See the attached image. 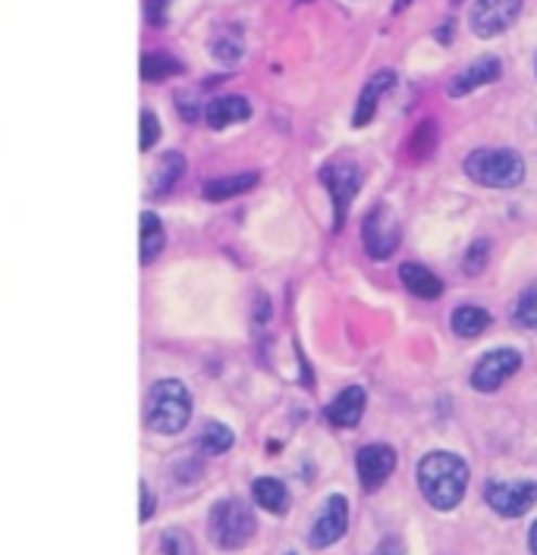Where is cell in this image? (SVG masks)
<instances>
[{"label": "cell", "instance_id": "1", "mask_svg": "<svg viewBox=\"0 0 537 555\" xmlns=\"http://www.w3.org/2000/svg\"><path fill=\"white\" fill-rule=\"evenodd\" d=\"M418 487L437 512H452L469 490V465L452 452H427L418 465Z\"/></svg>", "mask_w": 537, "mask_h": 555}, {"label": "cell", "instance_id": "2", "mask_svg": "<svg viewBox=\"0 0 537 555\" xmlns=\"http://www.w3.org/2000/svg\"><path fill=\"white\" fill-rule=\"evenodd\" d=\"M192 417V396L189 389L174 377H164L151 386L149 405H145V421L154 434L161 437H174L179 434Z\"/></svg>", "mask_w": 537, "mask_h": 555}, {"label": "cell", "instance_id": "3", "mask_svg": "<svg viewBox=\"0 0 537 555\" xmlns=\"http://www.w3.org/2000/svg\"><path fill=\"white\" fill-rule=\"evenodd\" d=\"M210 543L223 553H236L255 537V515L242 499H220L208 515Z\"/></svg>", "mask_w": 537, "mask_h": 555}, {"label": "cell", "instance_id": "4", "mask_svg": "<svg viewBox=\"0 0 537 555\" xmlns=\"http://www.w3.org/2000/svg\"><path fill=\"white\" fill-rule=\"evenodd\" d=\"M465 173L477 185L515 189L525 179V160L512 147H477L465 157Z\"/></svg>", "mask_w": 537, "mask_h": 555}, {"label": "cell", "instance_id": "5", "mask_svg": "<svg viewBox=\"0 0 537 555\" xmlns=\"http://www.w3.org/2000/svg\"><path fill=\"white\" fill-rule=\"evenodd\" d=\"M321 179H324L330 198H333V227L343 230L349 205H353V198L361 189V170H358L356 164H349V160H333V164H328L321 170Z\"/></svg>", "mask_w": 537, "mask_h": 555}, {"label": "cell", "instance_id": "6", "mask_svg": "<svg viewBox=\"0 0 537 555\" xmlns=\"http://www.w3.org/2000/svg\"><path fill=\"white\" fill-rule=\"evenodd\" d=\"M484 499L497 515L519 518L537 502V483L535 480H487Z\"/></svg>", "mask_w": 537, "mask_h": 555}, {"label": "cell", "instance_id": "7", "mask_svg": "<svg viewBox=\"0 0 537 555\" xmlns=\"http://www.w3.org/2000/svg\"><path fill=\"white\" fill-rule=\"evenodd\" d=\"M361 242H365V251L374 258V261H387L389 255L399 248V223L393 220L387 207L378 205L361 223Z\"/></svg>", "mask_w": 537, "mask_h": 555}, {"label": "cell", "instance_id": "8", "mask_svg": "<svg viewBox=\"0 0 537 555\" xmlns=\"http://www.w3.org/2000/svg\"><path fill=\"white\" fill-rule=\"evenodd\" d=\"M519 13H522V0H475L469 26L477 38H494L503 35L519 20Z\"/></svg>", "mask_w": 537, "mask_h": 555}, {"label": "cell", "instance_id": "9", "mask_svg": "<svg viewBox=\"0 0 537 555\" xmlns=\"http://www.w3.org/2000/svg\"><path fill=\"white\" fill-rule=\"evenodd\" d=\"M519 367H522V354L515 349L490 351V354H484L475 364V371H472V386H475L477 392H494V389H500L512 374H519Z\"/></svg>", "mask_w": 537, "mask_h": 555}, {"label": "cell", "instance_id": "10", "mask_svg": "<svg viewBox=\"0 0 537 555\" xmlns=\"http://www.w3.org/2000/svg\"><path fill=\"white\" fill-rule=\"evenodd\" d=\"M346 527H349V502L343 496H330L324 502V508H321V515L311 525L308 543L315 550H328V546H333L346 533Z\"/></svg>", "mask_w": 537, "mask_h": 555}, {"label": "cell", "instance_id": "11", "mask_svg": "<svg viewBox=\"0 0 537 555\" xmlns=\"http://www.w3.org/2000/svg\"><path fill=\"white\" fill-rule=\"evenodd\" d=\"M356 468L361 487H365V490H378V487L387 483L389 474L396 470V452H393L389 446H381V442L365 446V449L358 452Z\"/></svg>", "mask_w": 537, "mask_h": 555}, {"label": "cell", "instance_id": "12", "mask_svg": "<svg viewBox=\"0 0 537 555\" xmlns=\"http://www.w3.org/2000/svg\"><path fill=\"white\" fill-rule=\"evenodd\" d=\"M393 86H396V73H393V69H381V73H374V76L365 82L361 94H358L356 114H353V126H356V129L368 126V122L374 119V114H378V101H381Z\"/></svg>", "mask_w": 537, "mask_h": 555}, {"label": "cell", "instance_id": "13", "mask_svg": "<svg viewBox=\"0 0 537 555\" xmlns=\"http://www.w3.org/2000/svg\"><path fill=\"white\" fill-rule=\"evenodd\" d=\"M500 73H503V66H500V60L497 57H481L475 60L469 69H462L452 82H449V94L452 98H462V94H472L475 88L481 86H490V82H497L500 79Z\"/></svg>", "mask_w": 537, "mask_h": 555}, {"label": "cell", "instance_id": "14", "mask_svg": "<svg viewBox=\"0 0 537 555\" xmlns=\"http://www.w3.org/2000/svg\"><path fill=\"white\" fill-rule=\"evenodd\" d=\"M248 117H252V104L242 94L214 98L208 107H205V122H208L210 129H227L233 122H245Z\"/></svg>", "mask_w": 537, "mask_h": 555}, {"label": "cell", "instance_id": "15", "mask_svg": "<svg viewBox=\"0 0 537 555\" xmlns=\"http://www.w3.org/2000/svg\"><path fill=\"white\" fill-rule=\"evenodd\" d=\"M365 414V389L361 386H349L343 389L333 402L328 405V421L333 427H356Z\"/></svg>", "mask_w": 537, "mask_h": 555}, {"label": "cell", "instance_id": "16", "mask_svg": "<svg viewBox=\"0 0 537 555\" xmlns=\"http://www.w3.org/2000/svg\"><path fill=\"white\" fill-rule=\"evenodd\" d=\"M399 280H402V286L409 289L418 298H440L444 293V283L427 270V267H421V263H402L399 267Z\"/></svg>", "mask_w": 537, "mask_h": 555}, {"label": "cell", "instance_id": "17", "mask_svg": "<svg viewBox=\"0 0 537 555\" xmlns=\"http://www.w3.org/2000/svg\"><path fill=\"white\" fill-rule=\"evenodd\" d=\"M139 227H142V230H139V255H142V263L157 261L161 251H164V242H167V233H164L161 217L145 210V214L139 217Z\"/></svg>", "mask_w": 537, "mask_h": 555}, {"label": "cell", "instance_id": "18", "mask_svg": "<svg viewBox=\"0 0 537 555\" xmlns=\"http://www.w3.org/2000/svg\"><path fill=\"white\" fill-rule=\"evenodd\" d=\"M255 185H258V173L217 176V179L205 182L202 195H205L208 202H227V198H236V195L248 192V189H255Z\"/></svg>", "mask_w": 537, "mask_h": 555}, {"label": "cell", "instance_id": "19", "mask_svg": "<svg viewBox=\"0 0 537 555\" xmlns=\"http://www.w3.org/2000/svg\"><path fill=\"white\" fill-rule=\"evenodd\" d=\"M252 496H255V502H258L265 512H270V515H283V512L290 508V490H286V483L277 480V477H258L255 487H252Z\"/></svg>", "mask_w": 537, "mask_h": 555}, {"label": "cell", "instance_id": "20", "mask_svg": "<svg viewBox=\"0 0 537 555\" xmlns=\"http://www.w3.org/2000/svg\"><path fill=\"white\" fill-rule=\"evenodd\" d=\"M186 173V157L179 154V151H167L164 157H161V164H157V170L151 176V192L154 195H167V192H174L177 189V182Z\"/></svg>", "mask_w": 537, "mask_h": 555}, {"label": "cell", "instance_id": "21", "mask_svg": "<svg viewBox=\"0 0 537 555\" xmlns=\"http://www.w3.org/2000/svg\"><path fill=\"white\" fill-rule=\"evenodd\" d=\"M487 326H490V314L484 308L465 305V308H456L452 311V333L462 336V339H475Z\"/></svg>", "mask_w": 537, "mask_h": 555}, {"label": "cell", "instance_id": "22", "mask_svg": "<svg viewBox=\"0 0 537 555\" xmlns=\"http://www.w3.org/2000/svg\"><path fill=\"white\" fill-rule=\"evenodd\" d=\"M179 69V60L170 57L167 51H149V54H142V79L145 82H167L170 76H177Z\"/></svg>", "mask_w": 537, "mask_h": 555}, {"label": "cell", "instance_id": "23", "mask_svg": "<svg viewBox=\"0 0 537 555\" xmlns=\"http://www.w3.org/2000/svg\"><path fill=\"white\" fill-rule=\"evenodd\" d=\"M242 51H245V44H242V31L236 26L220 29L214 35V41H210V54L220 63H236L242 57Z\"/></svg>", "mask_w": 537, "mask_h": 555}, {"label": "cell", "instance_id": "24", "mask_svg": "<svg viewBox=\"0 0 537 555\" xmlns=\"http://www.w3.org/2000/svg\"><path fill=\"white\" fill-rule=\"evenodd\" d=\"M230 446H233V430L227 424H217V421H210L208 427L202 430V437H199L202 455H223Z\"/></svg>", "mask_w": 537, "mask_h": 555}, {"label": "cell", "instance_id": "25", "mask_svg": "<svg viewBox=\"0 0 537 555\" xmlns=\"http://www.w3.org/2000/svg\"><path fill=\"white\" fill-rule=\"evenodd\" d=\"M161 553L164 555H199V550H195V540H192L186 530L170 527V530H164V537H161Z\"/></svg>", "mask_w": 537, "mask_h": 555}, {"label": "cell", "instance_id": "26", "mask_svg": "<svg viewBox=\"0 0 537 555\" xmlns=\"http://www.w3.org/2000/svg\"><path fill=\"white\" fill-rule=\"evenodd\" d=\"M434 147H437V126H434L431 119H424V122L415 129L412 142H409V151H412V157L424 160V157H431V154H434Z\"/></svg>", "mask_w": 537, "mask_h": 555}, {"label": "cell", "instance_id": "27", "mask_svg": "<svg viewBox=\"0 0 537 555\" xmlns=\"http://www.w3.org/2000/svg\"><path fill=\"white\" fill-rule=\"evenodd\" d=\"M515 323L528 326V330H537V283L528 286L522 298L515 301Z\"/></svg>", "mask_w": 537, "mask_h": 555}, {"label": "cell", "instance_id": "28", "mask_svg": "<svg viewBox=\"0 0 537 555\" xmlns=\"http://www.w3.org/2000/svg\"><path fill=\"white\" fill-rule=\"evenodd\" d=\"M487 261H490V242H487V238H477L475 245L465 251L462 270H465V273H472V276H477V273L487 267Z\"/></svg>", "mask_w": 537, "mask_h": 555}, {"label": "cell", "instance_id": "29", "mask_svg": "<svg viewBox=\"0 0 537 555\" xmlns=\"http://www.w3.org/2000/svg\"><path fill=\"white\" fill-rule=\"evenodd\" d=\"M161 139V122H157V114L154 111H142V139H139V147L142 151H151Z\"/></svg>", "mask_w": 537, "mask_h": 555}, {"label": "cell", "instance_id": "30", "mask_svg": "<svg viewBox=\"0 0 537 555\" xmlns=\"http://www.w3.org/2000/svg\"><path fill=\"white\" fill-rule=\"evenodd\" d=\"M167 10H170V0H145V20L151 26H164Z\"/></svg>", "mask_w": 537, "mask_h": 555}, {"label": "cell", "instance_id": "31", "mask_svg": "<svg viewBox=\"0 0 537 555\" xmlns=\"http://www.w3.org/2000/svg\"><path fill=\"white\" fill-rule=\"evenodd\" d=\"M139 493H142V512H139V521H149L151 515H154V496L149 493V483H142V487H139Z\"/></svg>", "mask_w": 537, "mask_h": 555}, {"label": "cell", "instance_id": "32", "mask_svg": "<svg viewBox=\"0 0 537 555\" xmlns=\"http://www.w3.org/2000/svg\"><path fill=\"white\" fill-rule=\"evenodd\" d=\"M378 555H406V550H402V543H399L396 537H389V540H384V543H381Z\"/></svg>", "mask_w": 537, "mask_h": 555}, {"label": "cell", "instance_id": "33", "mask_svg": "<svg viewBox=\"0 0 537 555\" xmlns=\"http://www.w3.org/2000/svg\"><path fill=\"white\" fill-rule=\"evenodd\" d=\"M452 29H456V23H452V20H447V23H444V26L437 29V41L449 44V41H452Z\"/></svg>", "mask_w": 537, "mask_h": 555}, {"label": "cell", "instance_id": "34", "mask_svg": "<svg viewBox=\"0 0 537 555\" xmlns=\"http://www.w3.org/2000/svg\"><path fill=\"white\" fill-rule=\"evenodd\" d=\"M528 546H532V553L537 555V521L532 525V533H528Z\"/></svg>", "mask_w": 537, "mask_h": 555}, {"label": "cell", "instance_id": "35", "mask_svg": "<svg viewBox=\"0 0 537 555\" xmlns=\"http://www.w3.org/2000/svg\"><path fill=\"white\" fill-rule=\"evenodd\" d=\"M409 3H412V0H396V13H402V10H406Z\"/></svg>", "mask_w": 537, "mask_h": 555}, {"label": "cell", "instance_id": "36", "mask_svg": "<svg viewBox=\"0 0 537 555\" xmlns=\"http://www.w3.org/2000/svg\"><path fill=\"white\" fill-rule=\"evenodd\" d=\"M456 3H459V0H456Z\"/></svg>", "mask_w": 537, "mask_h": 555}, {"label": "cell", "instance_id": "37", "mask_svg": "<svg viewBox=\"0 0 537 555\" xmlns=\"http://www.w3.org/2000/svg\"><path fill=\"white\" fill-rule=\"evenodd\" d=\"M302 3H305V0H302Z\"/></svg>", "mask_w": 537, "mask_h": 555}]
</instances>
